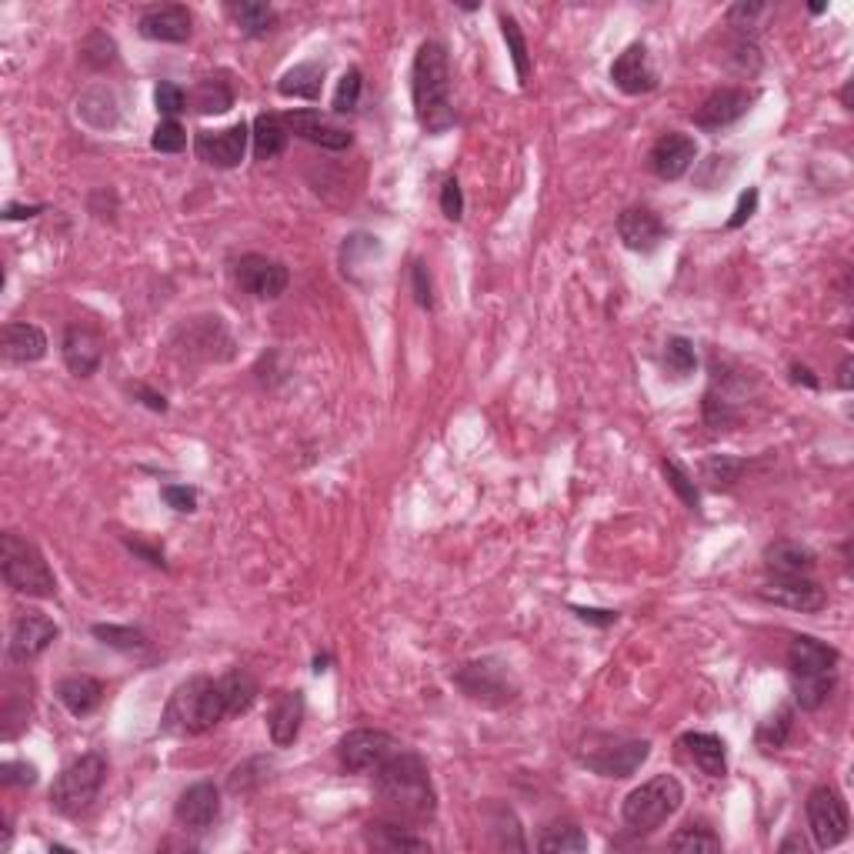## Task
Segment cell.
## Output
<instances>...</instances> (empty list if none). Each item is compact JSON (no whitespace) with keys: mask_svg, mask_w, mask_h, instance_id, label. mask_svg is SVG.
<instances>
[{"mask_svg":"<svg viewBox=\"0 0 854 854\" xmlns=\"http://www.w3.org/2000/svg\"><path fill=\"white\" fill-rule=\"evenodd\" d=\"M651 757V741H617L604 748H591L581 754V764L601 778H632Z\"/></svg>","mask_w":854,"mask_h":854,"instance_id":"obj_11","label":"cell"},{"mask_svg":"<svg viewBox=\"0 0 854 854\" xmlns=\"http://www.w3.org/2000/svg\"><path fill=\"white\" fill-rule=\"evenodd\" d=\"M838 387L841 391H851V357L841 361V371H838Z\"/></svg>","mask_w":854,"mask_h":854,"instance_id":"obj_58","label":"cell"},{"mask_svg":"<svg viewBox=\"0 0 854 854\" xmlns=\"http://www.w3.org/2000/svg\"><path fill=\"white\" fill-rule=\"evenodd\" d=\"M754 207H757V191L751 188V191L741 194V201H738V207H735V214H731V220H728V228H741V224L754 214Z\"/></svg>","mask_w":854,"mask_h":854,"instance_id":"obj_51","label":"cell"},{"mask_svg":"<svg viewBox=\"0 0 854 854\" xmlns=\"http://www.w3.org/2000/svg\"><path fill=\"white\" fill-rule=\"evenodd\" d=\"M455 685L464 691V698L484 704V708H505L518 698V681L505 661L498 658H477L455 671Z\"/></svg>","mask_w":854,"mask_h":854,"instance_id":"obj_8","label":"cell"},{"mask_svg":"<svg viewBox=\"0 0 854 854\" xmlns=\"http://www.w3.org/2000/svg\"><path fill=\"white\" fill-rule=\"evenodd\" d=\"M581 621H588V624H598V627H608L617 621V611H601V608H571Z\"/></svg>","mask_w":854,"mask_h":854,"instance_id":"obj_53","label":"cell"},{"mask_svg":"<svg viewBox=\"0 0 854 854\" xmlns=\"http://www.w3.org/2000/svg\"><path fill=\"white\" fill-rule=\"evenodd\" d=\"M764 568L775 577H798V574H812L818 568V555L812 548H804L798 541H775L764 548Z\"/></svg>","mask_w":854,"mask_h":854,"instance_id":"obj_26","label":"cell"},{"mask_svg":"<svg viewBox=\"0 0 854 854\" xmlns=\"http://www.w3.org/2000/svg\"><path fill=\"white\" fill-rule=\"evenodd\" d=\"M404 744L378 728H354L341 738L337 757L344 764V772L350 775H374L387 757H394Z\"/></svg>","mask_w":854,"mask_h":854,"instance_id":"obj_10","label":"cell"},{"mask_svg":"<svg viewBox=\"0 0 854 854\" xmlns=\"http://www.w3.org/2000/svg\"><path fill=\"white\" fill-rule=\"evenodd\" d=\"M498 21H501V34H505V43H508L511 64H514V71H518V80H521V84H527V74H531V54H527V40H524V30H521L518 17H514V14H508V11H501V14H498Z\"/></svg>","mask_w":854,"mask_h":854,"instance_id":"obj_34","label":"cell"},{"mask_svg":"<svg viewBox=\"0 0 854 854\" xmlns=\"http://www.w3.org/2000/svg\"><path fill=\"white\" fill-rule=\"evenodd\" d=\"M788 735H791V708H781L757 728V744L764 751H775V748H785Z\"/></svg>","mask_w":854,"mask_h":854,"instance_id":"obj_41","label":"cell"},{"mask_svg":"<svg viewBox=\"0 0 854 854\" xmlns=\"http://www.w3.org/2000/svg\"><path fill=\"white\" fill-rule=\"evenodd\" d=\"M838 648L812 638V635H798L788 648V674H791V691L794 701L804 711H818L828 694L834 691L838 681Z\"/></svg>","mask_w":854,"mask_h":854,"instance_id":"obj_4","label":"cell"},{"mask_svg":"<svg viewBox=\"0 0 854 854\" xmlns=\"http://www.w3.org/2000/svg\"><path fill=\"white\" fill-rule=\"evenodd\" d=\"M764 601H772L778 608H788V611H801V614H815L828 604V591L821 588L818 581H812L807 574H798V577H775L768 581L764 588L757 591Z\"/></svg>","mask_w":854,"mask_h":854,"instance_id":"obj_15","label":"cell"},{"mask_svg":"<svg viewBox=\"0 0 854 854\" xmlns=\"http://www.w3.org/2000/svg\"><path fill=\"white\" fill-rule=\"evenodd\" d=\"M664 368H667V374H671L674 381L691 378L694 368H698L694 344H691L688 337H678V334L667 337V344H664Z\"/></svg>","mask_w":854,"mask_h":854,"instance_id":"obj_36","label":"cell"},{"mask_svg":"<svg viewBox=\"0 0 854 854\" xmlns=\"http://www.w3.org/2000/svg\"><path fill=\"white\" fill-rule=\"evenodd\" d=\"M661 471H664L667 484L674 487V494H678V498H681V501H685L691 511H701V494H698L694 481L688 477V471H685L678 461H671V458H664V461H661Z\"/></svg>","mask_w":854,"mask_h":854,"instance_id":"obj_40","label":"cell"},{"mask_svg":"<svg viewBox=\"0 0 854 854\" xmlns=\"http://www.w3.org/2000/svg\"><path fill=\"white\" fill-rule=\"evenodd\" d=\"M194 107L197 114H224V111H231L234 107V91H231V84L228 80H201V87L194 91Z\"/></svg>","mask_w":854,"mask_h":854,"instance_id":"obj_37","label":"cell"},{"mask_svg":"<svg viewBox=\"0 0 854 854\" xmlns=\"http://www.w3.org/2000/svg\"><path fill=\"white\" fill-rule=\"evenodd\" d=\"M0 347H4V357L14 365H34L48 354V334H43L37 324L27 321H11L4 324V334H0Z\"/></svg>","mask_w":854,"mask_h":854,"instance_id":"obj_25","label":"cell"},{"mask_svg":"<svg viewBox=\"0 0 854 854\" xmlns=\"http://www.w3.org/2000/svg\"><path fill=\"white\" fill-rule=\"evenodd\" d=\"M537 851L545 854H577V851H588V834H584L577 825H555L541 834L537 841Z\"/></svg>","mask_w":854,"mask_h":854,"instance_id":"obj_35","label":"cell"},{"mask_svg":"<svg viewBox=\"0 0 854 854\" xmlns=\"http://www.w3.org/2000/svg\"><path fill=\"white\" fill-rule=\"evenodd\" d=\"M288 130L294 138L307 141V144H318L324 151H344L350 148V133L344 127H337L334 120H328L321 111H307V107H297V111H288L281 114Z\"/></svg>","mask_w":854,"mask_h":854,"instance_id":"obj_20","label":"cell"},{"mask_svg":"<svg viewBox=\"0 0 854 854\" xmlns=\"http://www.w3.org/2000/svg\"><path fill=\"white\" fill-rule=\"evenodd\" d=\"M617 234L624 241L627 251H638V254H651L664 244V224L654 211L648 207H627L621 217H617Z\"/></svg>","mask_w":854,"mask_h":854,"instance_id":"obj_22","label":"cell"},{"mask_svg":"<svg viewBox=\"0 0 854 854\" xmlns=\"http://www.w3.org/2000/svg\"><path fill=\"white\" fill-rule=\"evenodd\" d=\"M411 94H415V114L418 124L428 133H444L455 124L451 107V67H447V51L437 40H424L415 54L411 71Z\"/></svg>","mask_w":854,"mask_h":854,"instance_id":"obj_2","label":"cell"},{"mask_svg":"<svg viewBox=\"0 0 854 854\" xmlns=\"http://www.w3.org/2000/svg\"><path fill=\"white\" fill-rule=\"evenodd\" d=\"M251 141H254L257 161H275L278 154H284V148L291 141V130H288L281 114H257L251 124Z\"/></svg>","mask_w":854,"mask_h":854,"instance_id":"obj_30","label":"cell"},{"mask_svg":"<svg viewBox=\"0 0 854 854\" xmlns=\"http://www.w3.org/2000/svg\"><path fill=\"white\" fill-rule=\"evenodd\" d=\"M174 818L191 834H207L220 818V788L211 781L191 785L181 798H177Z\"/></svg>","mask_w":854,"mask_h":854,"instance_id":"obj_16","label":"cell"},{"mask_svg":"<svg viewBox=\"0 0 854 854\" xmlns=\"http://www.w3.org/2000/svg\"><path fill=\"white\" fill-rule=\"evenodd\" d=\"M324 74L328 67L318 64V61H304L291 71L281 74L278 80V94L281 98H291V101H318L321 98V87H324Z\"/></svg>","mask_w":854,"mask_h":854,"instance_id":"obj_29","label":"cell"},{"mask_svg":"<svg viewBox=\"0 0 854 854\" xmlns=\"http://www.w3.org/2000/svg\"><path fill=\"white\" fill-rule=\"evenodd\" d=\"M681 744L688 748V754L694 757L698 768L708 775V778H725L728 775V744L717 738V735H708V731H688L681 738Z\"/></svg>","mask_w":854,"mask_h":854,"instance_id":"obj_27","label":"cell"},{"mask_svg":"<svg viewBox=\"0 0 854 854\" xmlns=\"http://www.w3.org/2000/svg\"><path fill=\"white\" fill-rule=\"evenodd\" d=\"M127 548L138 551L141 558H148L154 568H164V555H161V551H154V548H148V545H141V541H127Z\"/></svg>","mask_w":854,"mask_h":854,"instance_id":"obj_55","label":"cell"},{"mask_svg":"<svg viewBox=\"0 0 854 854\" xmlns=\"http://www.w3.org/2000/svg\"><path fill=\"white\" fill-rule=\"evenodd\" d=\"M154 107H157V114H164V120H174L181 111H188V94L177 84L161 80L154 87Z\"/></svg>","mask_w":854,"mask_h":854,"instance_id":"obj_45","label":"cell"},{"mask_svg":"<svg viewBox=\"0 0 854 854\" xmlns=\"http://www.w3.org/2000/svg\"><path fill=\"white\" fill-rule=\"evenodd\" d=\"M441 211L447 220H461L464 217V191L458 184V177H447L441 188Z\"/></svg>","mask_w":854,"mask_h":854,"instance_id":"obj_48","label":"cell"},{"mask_svg":"<svg viewBox=\"0 0 854 854\" xmlns=\"http://www.w3.org/2000/svg\"><path fill=\"white\" fill-rule=\"evenodd\" d=\"M694 161H698V141L681 130H667L664 138L654 141V148L648 154V164L661 181H678V177H685L691 170Z\"/></svg>","mask_w":854,"mask_h":854,"instance_id":"obj_19","label":"cell"},{"mask_svg":"<svg viewBox=\"0 0 854 854\" xmlns=\"http://www.w3.org/2000/svg\"><path fill=\"white\" fill-rule=\"evenodd\" d=\"M0 781L4 785H34L37 781V768L27 761H8L4 768H0Z\"/></svg>","mask_w":854,"mask_h":854,"instance_id":"obj_50","label":"cell"},{"mask_svg":"<svg viewBox=\"0 0 854 854\" xmlns=\"http://www.w3.org/2000/svg\"><path fill=\"white\" fill-rule=\"evenodd\" d=\"M61 638V627L40 611H21L11 627V658L17 664H27L40 658L54 641Z\"/></svg>","mask_w":854,"mask_h":854,"instance_id":"obj_14","label":"cell"},{"mask_svg":"<svg viewBox=\"0 0 854 854\" xmlns=\"http://www.w3.org/2000/svg\"><path fill=\"white\" fill-rule=\"evenodd\" d=\"M611 84L627 98H641V94L654 91V87H658V71L651 67V58H648L645 43H627V48L617 54V61L611 64Z\"/></svg>","mask_w":854,"mask_h":854,"instance_id":"obj_18","label":"cell"},{"mask_svg":"<svg viewBox=\"0 0 854 854\" xmlns=\"http://www.w3.org/2000/svg\"><path fill=\"white\" fill-rule=\"evenodd\" d=\"M791 374H794V381H798V384H807L812 391H815V387H821V381L812 374V368H804V365H791Z\"/></svg>","mask_w":854,"mask_h":854,"instance_id":"obj_56","label":"cell"},{"mask_svg":"<svg viewBox=\"0 0 854 854\" xmlns=\"http://www.w3.org/2000/svg\"><path fill=\"white\" fill-rule=\"evenodd\" d=\"M224 717H228V704H224L220 681L194 674V678L174 688L164 708V717H161V728L177 738H194V735H207L211 728H217Z\"/></svg>","mask_w":854,"mask_h":854,"instance_id":"obj_3","label":"cell"},{"mask_svg":"<svg viewBox=\"0 0 854 854\" xmlns=\"http://www.w3.org/2000/svg\"><path fill=\"white\" fill-rule=\"evenodd\" d=\"M151 148L161 151V154H181L188 148V133L177 120H161L154 127V138H151Z\"/></svg>","mask_w":854,"mask_h":854,"instance_id":"obj_44","label":"cell"},{"mask_svg":"<svg viewBox=\"0 0 854 854\" xmlns=\"http://www.w3.org/2000/svg\"><path fill=\"white\" fill-rule=\"evenodd\" d=\"M138 34L144 40H157V43H184V40H191V11L181 4L151 8L141 14Z\"/></svg>","mask_w":854,"mask_h":854,"instance_id":"obj_23","label":"cell"},{"mask_svg":"<svg viewBox=\"0 0 854 854\" xmlns=\"http://www.w3.org/2000/svg\"><path fill=\"white\" fill-rule=\"evenodd\" d=\"M361 91H365L361 71H357V67L344 71L337 91H334V111H337V114H354L357 104H361Z\"/></svg>","mask_w":854,"mask_h":854,"instance_id":"obj_42","label":"cell"},{"mask_svg":"<svg viewBox=\"0 0 854 854\" xmlns=\"http://www.w3.org/2000/svg\"><path fill=\"white\" fill-rule=\"evenodd\" d=\"M304 725V691H281L267 714V731L278 748H291Z\"/></svg>","mask_w":854,"mask_h":854,"instance_id":"obj_24","label":"cell"},{"mask_svg":"<svg viewBox=\"0 0 854 854\" xmlns=\"http://www.w3.org/2000/svg\"><path fill=\"white\" fill-rule=\"evenodd\" d=\"M841 104L851 111V84H844V91H841Z\"/></svg>","mask_w":854,"mask_h":854,"instance_id":"obj_59","label":"cell"},{"mask_svg":"<svg viewBox=\"0 0 854 854\" xmlns=\"http://www.w3.org/2000/svg\"><path fill=\"white\" fill-rule=\"evenodd\" d=\"M130 394L133 397H141V404H148L151 411H167V397L164 394H157V391H151V387H144V384H130Z\"/></svg>","mask_w":854,"mask_h":854,"instance_id":"obj_52","label":"cell"},{"mask_svg":"<svg viewBox=\"0 0 854 854\" xmlns=\"http://www.w3.org/2000/svg\"><path fill=\"white\" fill-rule=\"evenodd\" d=\"M58 701L74 714V717H87L94 714L104 701V685L98 678H87V674H74V678L58 681Z\"/></svg>","mask_w":854,"mask_h":854,"instance_id":"obj_28","label":"cell"},{"mask_svg":"<svg viewBox=\"0 0 854 854\" xmlns=\"http://www.w3.org/2000/svg\"><path fill=\"white\" fill-rule=\"evenodd\" d=\"M667 847L671 851H722V838L704 825H685L678 834H671Z\"/></svg>","mask_w":854,"mask_h":854,"instance_id":"obj_39","label":"cell"},{"mask_svg":"<svg viewBox=\"0 0 854 854\" xmlns=\"http://www.w3.org/2000/svg\"><path fill=\"white\" fill-rule=\"evenodd\" d=\"M681 804H685L681 781L674 775H658V778L645 781L641 788H635L632 794L624 798L621 818L632 831L648 834V831H658L667 818L678 815Z\"/></svg>","mask_w":854,"mask_h":854,"instance_id":"obj_6","label":"cell"},{"mask_svg":"<svg viewBox=\"0 0 854 854\" xmlns=\"http://www.w3.org/2000/svg\"><path fill=\"white\" fill-rule=\"evenodd\" d=\"M411 281H415V301L431 310L434 307V288H431V275H428V267L421 260L411 264Z\"/></svg>","mask_w":854,"mask_h":854,"instance_id":"obj_49","label":"cell"},{"mask_svg":"<svg viewBox=\"0 0 854 854\" xmlns=\"http://www.w3.org/2000/svg\"><path fill=\"white\" fill-rule=\"evenodd\" d=\"M757 101V91H748V87H722L704 98V104L694 111V124L701 130H725L735 120H741Z\"/></svg>","mask_w":854,"mask_h":854,"instance_id":"obj_17","label":"cell"},{"mask_svg":"<svg viewBox=\"0 0 854 854\" xmlns=\"http://www.w3.org/2000/svg\"><path fill=\"white\" fill-rule=\"evenodd\" d=\"M104 778H107V761L101 754H80L54 778L51 807L64 818H77L80 812H87V807L98 801Z\"/></svg>","mask_w":854,"mask_h":854,"instance_id":"obj_7","label":"cell"},{"mask_svg":"<svg viewBox=\"0 0 854 854\" xmlns=\"http://www.w3.org/2000/svg\"><path fill=\"white\" fill-rule=\"evenodd\" d=\"M37 214H43L40 204H34V207H17V204H11V207L4 211V220H24V217H37Z\"/></svg>","mask_w":854,"mask_h":854,"instance_id":"obj_57","label":"cell"},{"mask_svg":"<svg viewBox=\"0 0 854 854\" xmlns=\"http://www.w3.org/2000/svg\"><path fill=\"white\" fill-rule=\"evenodd\" d=\"M704 421L714 431H728L731 424H738V411H735V404L725 394L717 397L714 391H708L704 394Z\"/></svg>","mask_w":854,"mask_h":854,"instance_id":"obj_43","label":"cell"},{"mask_svg":"<svg viewBox=\"0 0 854 854\" xmlns=\"http://www.w3.org/2000/svg\"><path fill=\"white\" fill-rule=\"evenodd\" d=\"M238 284L241 291H247L251 297H260V301H275L288 291L291 284V271L275 260V257H264V254H244L238 260Z\"/></svg>","mask_w":854,"mask_h":854,"instance_id":"obj_13","label":"cell"},{"mask_svg":"<svg viewBox=\"0 0 854 854\" xmlns=\"http://www.w3.org/2000/svg\"><path fill=\"white\" fill-rule=\"evenodd\" d=\"M368 844L384 847V851H431V844L424 838L400 831V825H391V821L368 825Z\"/></svg>","mask_w":854,"mask_h":854,"instance_id":"obj_32","label":"cell"},{"mask_svg":"<svg viewBox=\"0 0 854 854\" xmlns=\"http://www.w3.org/2000/svg\"><path fill=\"white\" fill-rule=\"evenodd\" d=\"M91 635H94L101 645H107V648H114V651H127V654L144 651V648H148V638H144V632H138V627L94 624V627H91Z\"/></svg>","mask_w":854,"mask_h":854,"instance_id":"obj_38","label":"cell"},{"mask_svg":"<svg viewBox=\"0 0 854 854\" xmlns=\"http://www.w3.org/2000/svg\"><path fill=\"white\" fill-rule=\"evenodd\" d=\"M0 574H4L8 588L27 598H54L58 595V577L40 555V548L17 531H8L0 537Z\"/></svg>","mask_w":854,"mask_h":854,"instance_id":"obj_5","label":"cell"},{"mask_svg":"<svg viewBox=\"0 0 854 854\" xmlns=\"http://www.w3.org/2000/svg\"><path fill=\"white\" fill-rule=\"evenodd\" d=\"M371 778H374V791L381 794V801L397 818H408V821L434 818L437 794H434V785L428 775V764L415 751L400 748L394 757H387L381 764Z\"/></svg>","mask_w":854,"mask_h":854,"instance_id":"obj_1","label":"cell"},{"mask_svg":"<svg viewBox=\"0 0 854 854\" xmlns=\"http://www.w3.org/2000/svg\"><path fill=\"white\" fill-rule=\"evenodd\" d=\"M247 141H251V127L241 120V124H231L224 130H201L194 138V151L204 164L211 167H220V170H231L244 161L247 154Z\"/></svg>","mask_w":854,"mask_h":854,"instance_id":"obj_12","label":"cell"},{"mask_svg":"<svg viewBox=\"0 0 854 854\" xmlns=\"http://www.w3.org/2000/svg\"><path fill=\"white\" fill-rule=\"evenodd\" d=\"M748 464L744 461H738V458H725V455H714V458H708L704 461V477L714 484V487H722V484H735L738 477H741V471H744Z\"/></svg>","mask_w":854,"mask_h":854,"instance_id":"obj_46","label":"cell"},{"mask_svg":"<svg viewBox=\"0 0 854 854\" xmlns=\"http://www.w3.org/2000/svg\"><path fill=\"white\" fill-rule=\"evenodd\" d=\"M161 498L167 501V508L181 511V514L197 511V490L188 487V484H164V487H161Z\"/></svg>","mask_w":854,"mask_h":854,"instance_id":"obj_47","label":"cell"},{"mask_svg":"<svg viewBox=\"0 0 854 854\" xmlns=\"http://www.w3.org/2000/svg\"><path fill=\"white\" fill-rule=\"evenodd\" d=\"M64 365L71 374L77 378H91L101 361H104V341L94 328H87V324H71L64 331Z\"/></svg>","mask_w":854,"mask_h":854,"instance_id":"obj_21","label":"cell"},{"mask_svg":"<svg viewBox=\"0 0 854 854\" xmlns=\"http://www.w3.org/2000/svg\"><path fill=\"white\" fill-rule=\"evenodd\" d=\"M761 11H764L761 4H735L731 14H728V21H731L735 27H751V21H754Z\"/></svg>","mask_w":854,"mask_h":854,"instance_id":"obj_54","label":"cell"},{"mask_svg":"<svg viewBox=\"0 0 854 854\" xmlns=\"http://www.w3.org/2000/svg\"><path fill=\"white\" fill-rule=\"evenodd\" d=\"M807 831H812L815 844L821 851L838 847L847 831H851V815H847V801L834 785H818L812 794H807Z\"/></svg>","mask_w":854,"mask_h":854,"instance_id":"obj_9","label":"cell"},{"mask_svg":"<svg viewBox=\"0 0 854 854\" xmlns=\"http://www.w3.org/2000/svg\"><path fill=\"white\" fill-rule=\"evenodd\" d=\"M228 14L234 17V24L247 34V37H260L275 27L278 14L271 4H254V0H244V4H228Z\"/></svg>","mask_w":854,"mask_h":854,"instance_id":"obj_33","label":"cell"},{"mask_svg":"<svg viewBox=\"0 0 854 854\" xmlns=\"http://www.w3.org/2000/svg\"><path fill=\"white\" fill-rule=\"evenodd\" d=\"M220 691H224V704H228V717H238V714H247L260 694L254 674L244 671V667H234L231 674H224L220 678Z\"/></svg>","mask_w":854,"mask_h":854,"instance_id":"obj_31","label":"cell"}]
</instances>
